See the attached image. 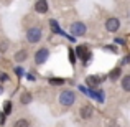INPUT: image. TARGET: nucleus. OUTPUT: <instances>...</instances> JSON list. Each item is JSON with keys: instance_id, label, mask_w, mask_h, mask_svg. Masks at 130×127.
Returning a JSON list of instances; mask_svg holds the SVG:
<instances>
[{"instance_id": "1", "label": "nucleus", "mask_w": 130, "mask_h": 127, "mask_svg": "<svg viewBox=\"0 0 130 127\" xmlns=\"http://www.w3.org/2000/svg\"><path fill=\"white\" fill-rule=\"evenodd\" d=\"M74 102H76V94H74V91L64 89V91L59 94V104L63 106V107H69V106H73Z\"/></svg>"}, {"instance_id": "2", "label": "nucleus", "mask_w": 130, "mask_h": 127, "mask_svg": "<svg viewBox=\"0 0 130 127\" xmlns=\"http://www.w3.org/2000/svg\"><path fill=\"white\" fill-rule=\"evenodd\" d=\"M43 36V32L40 26H30L28 30H26V40H28V43H38L40 40H41Z\"/></svg>"}, {"instance_id": "3", "label": "nucleus", "mask_w": 130, "mask_h": 127, "mask_svg": "<svg viewBox=\"0 0 130 127\" xmlns=\"http://www.w3.org/2000/svg\"><path fill=\"white\" fill-rule=\"evenodd\" d=\"M69 32H71V35H73V36H84V35H86V32H87V28H86L84 23L74 22V23H71Z\"/></svg>"}, {"instance_id": "4", "label": "nucleus", "mask_w": 130, "mask_h": 127, "mask_svg": "<svg viewBox=\"0 0 130 127\" xmlns=\"http://www.w3.org/2000/svg\"><path fill=\"white\" fill-rule=\"evenodd\" d=\"M119 28H120V20H119L117 17L107 18V22H105V30H107L109 33H115Z\"/></svg>"}, {"instance_id": "5", "label": "nucleus", "mask_w": 130, "mask_h": 127, "mask_svg": "<svg viewBox=\"0 0 130 127\" xmlns=\"http://www.w3.org/2000/svg\"><path fill=\"white\" fill-rule=\"evenodd\" d=\"M48 58H50V50H48V48H40V50L35 53V63L36 64H43Z\"/></svg>"}, {"instance_id": "6", "label": "nucleus", "mask_w": 130, "mask_h": 127, "mask_svg": "<svg viewBox=\"0 0 130 127\" xmlns=\"http://www.w3.org/2000/svg\"><path fill=\"white\" fill-rule=\"evenodd\" d=\"M104 79H105V76H102V74H92V76L86 78V84L89 88H97L99 84H102Z\"/></svg>"}, {"instance_id": "7", "label": "nucleus", "mask_w": 130, "mask_h": 127, "mask_svg": "<svg viewBox=\"0 0 130 127\" xmlns=\"http://www.w3.org/2000/svg\"><path fill=\"white\" fill-rule=\"evenodd\" d=\"M76 54H77V56H79L81 60L84 61V63H86L89 58L92 56L91 51H89V46H87V45H79V46L76 48Z\"/></svg>"}, {"instance_id": "8", "label": "nucleus", "mask_w": 130, "mask_h": 127, "mask_svg": "<svg viewBox=\"0 0 130 127\" xmlns=\"http://www.w3.org/2000/svg\"><path fill=\"white\" fill-rule=\"evenodd\" d=\"M79 116L84 119V121H89V119H92V116H94V107H92V106H89V104L81 106Z\"/></svg>"}, {"instance_id": "9", "label": "nucleus", "mask_w": 130, "mask_h": 127, "mask_svg": "<svg viewBox=\"0 0 130 127\" xmlns=\"http://www.w3.org/2000/svg\"><path fill=\"white\" fill-rule=\"evenodd\" d=\"M48 2L46 0H36V3H35V12L36 13H46L48 12Z\"/></svg>"}, {"instance_id": "10", "label": "nucleus", "mask_w": 130, "mask_h": 127, "mask_svg": "<svg viewBox=\"0 0 130 127\" xmlns=\"http://www.w3.org/2000/svg\"><path fill=\"white\" fill-rule=\"evenodd\" d=\"M81 89H83V91L86 92V94L92 96V97H95L99 102H104V99H105V97H104V92H101V91H86L84 88H81Z\"/></svg>"}, {"instance_id": "11", "label": "nucleus", "mask_w": 130, "mask_h": 127, "mask_svg": "<svg viewBox=\"0 0 130 127\" xmlns=\"http://www.w3.org/2000/svg\"><path fill=\"white\" fill-rule=\"evenodd\" d=\"M13 58H15L17 63H23V61L28 58V51H26V50H20V51H17V53H15V56H13Z\"/></svg>"}, {"instance_id": "12", "label": "nucleus", "mask_w": 130, "mask_h": 127, "mask_svg": "<svg viewBox=\"0 0 130 127\" xmlns=\"http://www.w3.org/2000/svg\"><path fill=\"white\" fill-rule=\"evenodd\" d=\"M120 84H122V89H124L125 92H130V74H125V76L122 78Z\"/></svg>"}, {"instance_id": "13", "label": "nucleus", "mask_w": 130, "mask_h": 127, "mask_svg": "<svg viewBox=\"0 0 130 127\" xmlns=\"http://www.w3.org/2000/svg\"><path fill=\"white\" fill-rule=\"evenodd\" d=\"M120 76H122V69H120V68H115V69L110 71V74H109V79H110V81H115V79H119Z\"/></svg>"}, {"instance_id": "14", "label": "nucleus", "mask_w": 130, "mask_h": 127, "mask_svg": "<svg viewBox=\"0 0 130 127\" xmlns=\"http://www.w3.org/2000/svg\"><path fill=\"white\" fill-rule=\"evenodd\" d=\"M31 94H30V92H22V96H20V102H22V104H30V102H31Z\"/></svg>"}, {"instance_id": "15", "label": "nucleus", "mask_w": 130, "mask_h": 127, "mask_svg": "<svg viewBox=\"0 0 130 127\" xmlns=\"http://www.w3.org/2000/svg\"><path fill=\"white\" fill-rule=\"evenodd\" d=\"M13 127H30V121L28 119H17Z\"/></svg>"}, {"instance_id": "16", "label": "nucleus", "mask_w": 130, "mask_h": 127, "mask_svg": "<svg viewBox=\"0 0 130 127\" xmlns=\"http://www.w3.org/2000/svg\"><path fill=\"white\" fill-rule=\"evenodd\" d=\"M12 107H13L12 101H5V104H3V114H5V116H8L10 112H12Z\"/></svg>"}, {"instance_id": "17", "label": "nucleus", "mask_w": 130, "mask_h": 127, "mask_svg": "<svg viewBox=\"0 0 130 127\" xmlns=\"http://www.w3.org/2000/svg\"><path fill=\"white\" fill-rule=\"evenodd\" d=\"M64 83H66V81L61 79V78H50V84H53V86H61Z\"/></svg>"}, {"instance_id": "18", "label": "nucleus", "mask_w": 130, "mask_h": 127, "mask_svg": "<svg viewBox=\"0 0 130 127\" xmlns=\"http://www.w3.org/2000/svg\"><path fill=\"white\" fill-rule=\"evenodd\" d=\"M17 74H18V76H22V74H23V69H22V68H17Z\"/></svg>"}, {"instance_id": "19", "label": "nucleus", "mask_w": 130, "mask_h": 127, "mask_svg": "<svg viewBox=\"0 0 130 127\" xmlns=\"http://www.w3.org/2000/svg\"><path fill=\"white\" fill-rule=\"evenodd\" d=\"M3 121H5V114H0V125L3 124Z\"/></svg>"}, {"instance_id": "20", "label": "nucleus", "mask_w": 130, "mask_h": 127, "mask_svg": "<svg viewBox=\"0 0 130 127\" xmlns=\"http://www.w3.org/2000/svg\"><path fill=\"white\" fill-rule=\"evenodd\" d=\"M2 91H3V88H2V86H0V92H2Z\"/></svg>"}]
</instances>
